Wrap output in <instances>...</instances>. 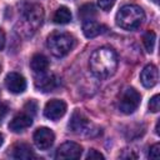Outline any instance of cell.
I'll return each instance as SVG.
<instances>
[{"label":"cell","instance_id":"cell-1","mask_svg":"<svg viewBox=\"0 0 160 160\" xmlns=\"http://www.w3.org/2000/svg\"><path fill=\"white\" fill-rule=\"evenodd\" d=\"M89 66L91 72L99 79H106L116 71L118 68V55L108 46L96 49L89 60Z\"/></svg>","mask_w":160,"mask_h":160},{"label":"cell","instance_id":"cell-2","mask_svg":"<svg viewBox=\"0 0 160 160\" xmlns=\"http://www.w3.org/2000/svg\"><path fill=\"white\" fill-rule=\"evenodd\" d=\"M145 19L144 10L135 4H128L120 8L116 14V24L125 30L138 29Z\"/></svg>","mask_w":160,"mask_h":160},{"label":"cell","instance_id":"cell-3","mask_svg":"<svg viewBox=\"0 0 160 160\" xmlns=\"http://www.w3.org/2000/svg\"><path fill=\"white\" fill-rule=\"evenodd\" d=\"M75 46V38L65 31H54L48 36V48L56 58L68 55Z\"/></svg>","mask_w":160,"mask_h":160},{"label":"cell","instance_id":"cell-4","mask_svg":"<svg viewBox=\"0 0 160 160\" xmlns=\"http://www.w3.org/2000/svg\"><path fill=\"white\" fill-rule=\"evenodd\" d=\"M69 128L72 132L82 134L86 136H95L99 132V130L95 128V125L92 122H90V120L80 110H76L72 112L71 119L69 121Z\"/></svg>","mask_w":160,"mask_h":160},{"label":"cell","instance_id":"cell-5","mask_svg":"<svg viewBox=\"0 0 160 160\" xmlns=\"http://www.w3.org/2000/svg\"><path fill=\"white\" fill-rule=\"evenodd\" d=\"M140 100L141 96L138 92V90H135L134 88H126L120 95L119 109L124 114H131L138 109Z\"/></svg>","mask_w":160,"mask_h":160},{"label":"cell","instance_id":"cell-6","mask_svg":"<svg viewBox=\"0 0 160 160\" xmlns=\"http://www.w3.org/2000/svg\"><path fill=\"white\" fill-rule=\"evenodd\" d=\"M24 21L32 29H38L44 20V10L39 4H25L21 9Z\"/></svg>","mask_w":160,"mask_h":160},{"label":"cell","instance_id":"cell-7","mask_svg":"<svg viewBox=\"0 0 160 160\" xmlns=\"http://www.w3.org/2000/svg\"><path fill=\"white\" fill-rule=\"evenodd\" d=\"M82 154V148L74 142V141H66L61 144L55 154L56 159H79Z\"/></svg>","mask_w":160,"mask_h":160},{"label":"cell","instance_id":"cell-8","mask_svg":"<svg viewBox=\"0 0 160 160\" xmlns=\"http://www.w3.org/2000/svg\"><path fill=\"white\" fill-rule=\"evenodd\" d=\"M66 112V104L60 99H52L46 102L44 109V115L50 120H58L62 118Z\"/></svg>","mask_w":160,"mask_h":160},{"label":"cell","instance_id":"cell-9","mask_svg":"<svg viewBox=\"0 0 160 160\" xmlns=\"http://www.w3.org/2000/svg\"><path fill=\"white\" fill-rule=\"evenodd\" d=\"M55 140L54 132L49 128H39L34 132V142L38 149L40 150H46L49 149Z\"/></svg>","mask_w":160,"mask_h":160},{"label":"cell","instance_id":"cell-10","mask_svg":"<svg viewBox=\"0 0 160 160\" xmlns=\"http://www.w3.org/2000/svg\"><path fill=\"white\" fill-rule=\"evenodd\" d=\"M5 86L12 94H21L26 89V80L19 72H9L5 78Z\"/></svg>","mask_w":160,"mask_h":160},{"label":"cell","instance_id":"cell-11","mask_svg":"<svg viewBox=\"0 0 160 160\" xmlns=\"http://www.w3.org/2000/svg\"><path fill=\"white\" fill-rule=\"evenodd\" d=\"M158 80H159V70H158V68L154 64H148L141 70V74H140L141 84L145 88L150 89V88H152V86H155L158 84Z\"/></svg>","mask_w":160,"mask_h":160},{"label":"cell","instance_id":"cell-12","mask_svg":"<svg viewBox=\"0 0 160 160\" xmlns=\"http://www.w3.org/2000/svg\"><path fill=\"white\" fill-rule=\"evenodd\" d=\"M31 124H32V118L29 114L21 112V114L15 115L11 119V121L9 122V129L14 132H21L25 129H28Z\"/></svg>","mask_w":160,"mask_h":160},{"label":"cell","instance_id":"cell-13","mask_svg":"<svg viewBox=\"0 0 160 160\" xmlns=\"http://www.w3.org/2000/svg\"><path fill=\"white\" fill-rule=\"evenodd\" d=\"M35 85L36 88L42 91V92H49V91H52L54 89H56L58 86V80L54 75H45L41 74L39 78H36L35 80Z\"/></svg>","mask_w":160,"mask_h":160},{"label":"cell","instance_id":"cell-14","mask_svg":"<svg viewBox=\"0 0 160 160\" xmlns=\"http://www.w3.org/2000/svg\"><path fill=\"white\" fill-rule=\"evenodd\" d=\"M105 30H106V28L102 24H99L98 21H94V20H88V21H84V24H82V32L89 39L102 34Z\"/></svg>","mask_w":160,"mask_h":160},{"label":"cell","instance_id":"cell-15","mask_svg":"<svg viewBox=\"0 0 160 160\" xmlns=\"http://www.w3.org/2000/svg\"><path fill=\"white\" fill-rule=\"evenodd\" d=\"M11 156L14 159H24V160H28V159L35 158V154H34L32 149L30 148V145H28L25 142H19V144H15L14 145L12 151H11Z\"/></svg>","mask_w":160,"mask_h":160},{"label":"cell","instance_id":"cell-16","mask_svg":"<svg viewBox=\"0 0 160 160\" xmlns=\"http://www.w3.org/2000/svg\"><path fill=\"white\" fill-rule=\"evenodd\" d=\"M30 66L36 74H44L49 69V60L42 54H35L32 55L30 60Z\"/></svg>","mask_w":160,"mask_h":160},{"label":"cell","instance_id":"cell-17","mask_svg":"<svg viewBox=\"0 0 160 160\" xmlns=\"http://www.w3.org/2000/svg\"><path fill=\"white\" fill-rule=\"evenodd\" d=\"M54 21L56 24H68L71 21V12L66 6H60L54 14Z\"/></svg>","mask_w":160,"mask_h":160},{"label":"cell","instance_id":"cell-18","mask_svg":"<svg viewBox=\"0 0 160 160\" xmlns=\"http://www.w3.org/2000/svg\"><path fill=\"white\" fill-rule=\"evenodd\" d=\"M79 16L81 20L88 21V20H92L96 16V9L92 4H85L79 9Z\"/></svg>","mask_w":160,"mask_h":160},{"label":"cell","instance_id":"cell-19","mask_svg":"<svg viewBox=\"0 0 160 160\" xmlns=\"http://www.w3.org/2000/svg\"><path fill=\"white\" fill-rule=\"evenodd\" d=\"M155 40H156V34L152 30H149L144 34L142 36V42L144 46L148 52H152L154 51V46H155Z\"/></svg>","mask_w":160,"mask_h":160},{"label":"cell","instance_id":"cell-20","mask_svg":"<svg viewBox=\"0 0 160 160\" xmlns=\"http://www.w3.org/2000/svg\"><path fill=\"white\" fill-rule=\"evenodd\" d=\"M159 108H160V95L159 94H155L150 99V101H149V109L152 112H158L159 111Z\"/></svg>","mask_w":160,"mask_h":160},{"label":"cell","instance_id":"cell-21","mask_svg":"<svg viewBox=\"0 0 160 160\" xmlns=\"http://www.w3.org/2000/svg\"><path fill=\"white\" fill-rule=\"evenodd\" d=\"M115 1H116V0H98V4H99V6H100L101 10L109 11V10L114 6Z\"/></svg>","mask_w":160,"mask_h":160},{"label":"cell","instance_id":"cell-22","mask_svg":"<svg viewBox=\"0 0 160 160\" xmlns=\"http://www.w3.org/2000/svg\"><path fill=\"white\" fill-rule=\"evenodd\" d=\"M159 156H160V145H159V144H154V145L150 148L149 158H151V159H158Z\"/></svg>","mask_w":160,"mask_h":160},{"label":"cell","instance_id":"cell-23","mask_svg":"<svg viewBox=\"0 0 160 160\" xmlns=\"http://www.w3.org/2000/svg\"><path fill=\"white\" fill-rule=\"evenodd\" d=\"M86 159H104V155L101 154V152H99L98 150H95V149H91L89 152H88V155H86Z\"/></svg>","mask_w":160,"mask_h":160},{"label":"cell","instance_id":"cell-24","mask_svg":"<svg viewBox=\"0 0 160 160\" xmlns=\"http://www.w3.org/2000/svg\"><path fill=\"white\" fill-rule=\"evenodd\" d=\"M5 46V32L2 29H0V51L4 49Z\"/></svg>","mask_w":160,"mask_h":160},{"label":"cell","instance_id":"cell-25","mask_svg":"<svg viewBox=\"0 0 160 160\" xmlns=\"http://www.w3.org/2000/svg\"><path fill=\"white\" fill-rule=\"evenodd\" d=\"M5 114H6V106L0 105V121H1V119L5 116Z\"/></svg>","mask_w":160,"mask_h":160},{"label":"cell","instance_id":"cell-26","mask_svg":"<svg viewBox=\"0 0 160 160\" xmlns=\"http://www.w3.org/2000/svg\"><path fill=\"white\" fill-rule=\"evenodd\" d=\"M2 142H4V135L0 132V146L2 145Z\"/></svg>","mask_w":160,"mask_h":160},{"label":"cell","instance_id":"cell-27","mask_svg":"<svg viewBox=\"0 0 160 160\" xmlns=\"http://www.w3.org/2000/svg\"><path fill=\"white\" fill-rule=\"evenodd\" d=\"M155 132H156V134L159 135V121L156 122V128H155Z\"/></svg>","mask_w":160,"mask_h":160},{"label":"cell","instance_id":"cell-28","mask_svg":"<svg viewBox=\"0 0 160 160\" xmlns=\"http://www.w3.org/2000/svg\"><path fill=\"white\" fill-rule=\"evenodd\" d=\"M152 1H154L155 4H158V2H159V0H152Z\"/></svg>","mask_w":160,"mask_h":160},{"label":"cell","instance_id":"cell-29","mask_svg":"<svg viewBox=\"0 0 160 160\" xmlns=\"http://www.w3.org/2000/svg\"><path fill=\"white\" fill-rule=\"evenodd\" d=\"M0 69H1V68H0Z\"/></svg>","mask_w":160,"mask_h":160}]
</instances>
